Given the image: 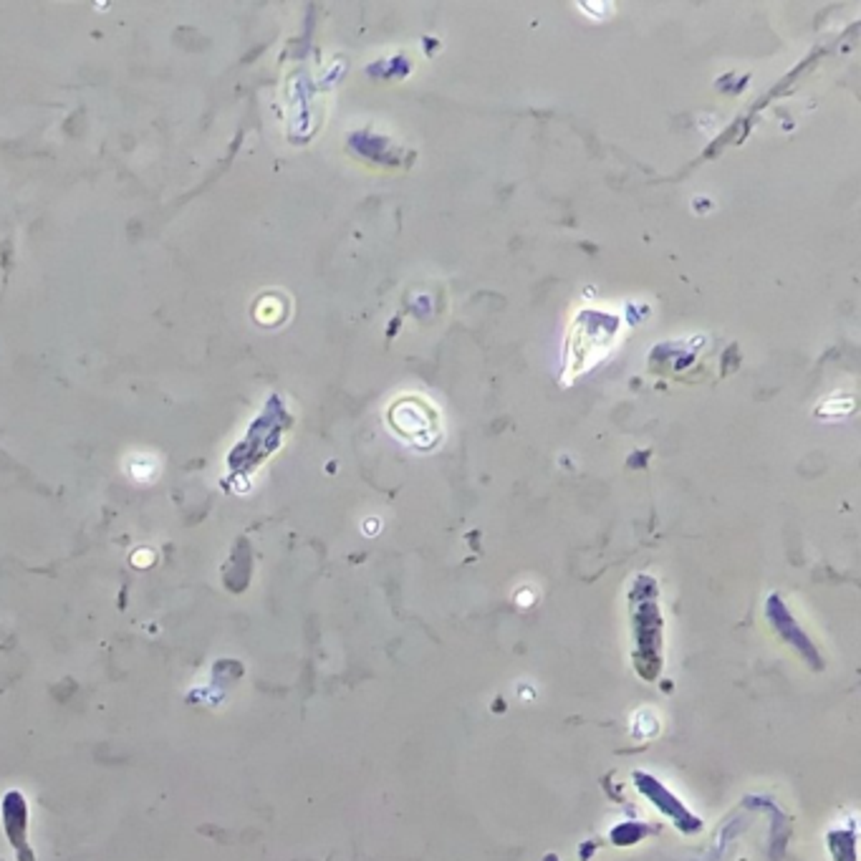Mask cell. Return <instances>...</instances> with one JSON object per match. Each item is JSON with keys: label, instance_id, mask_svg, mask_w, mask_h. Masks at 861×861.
Returning a JSON list of instances; mask_svg holds the SVG:
<instances>
[{"label": "cell", "instance_id": "6da1fadb", "mask_svg": "<svg viewBox=\"0 0 861 861\" xmlns=\"http://www.w3.org/2000/svg\"><path fill=\"white\" fill-rule=\"evenodd\" d=\"M389 422H392V430L397 432L399 437L417 442L422 447L432 445L435 437H437V415L422 399L409 397L395 402V407L389 409Z\"/></svg>", "mask_w": 861, "mask_h": 861}]
</instances>
